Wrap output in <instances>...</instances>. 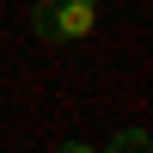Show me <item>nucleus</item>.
Returning a JSON list of instances; mask_svg holds the SVG:
<instances>
[{
    "label": "nucleus",
    "mask_w": 153,
    "mask_h": 153,
    "mask_svg": "<svg viewBox=\"0 0 153 153\" xmlns=\"http://www.w3.org/2000/svg\"><path fill=\"white\" fill-rule=\"evenodd\" d=\"M55 153H98V147H86V141H61Z\"/></svg>",
    "instance_id": "7ed1b4c3"
},
{
    "label": "nucleus",
    "mask_w": 153,
    "mask_h": 153,
    "mask_svg": "<svg viewBox=\"0 0 153 153\" xmlns=\"http://www.w3.org/2000/svg\"><path fill=\"white\" fill-rule=\"evenodd\" d=\"M31 31L37 43H80L98 31V0H37L31 6Z\"/></svg>",
    "instance_id": "f257e3e1"
},
{
    "label": "nucleus",
    "mask_w": 153,
    "mask_h": 153,
    "mask_svg": "<svg viewBox=\"0 0 153 153\" xmlns=\"http://www.w3.org/2000/svg\"><path fill=\"white\" fill-rule=\"evenodd\" d=\"M98 153H153V135L147 129H117V141L98 147Z\"/></svg>",
    "instance_id": "f03ea898"
}]
</instances>
